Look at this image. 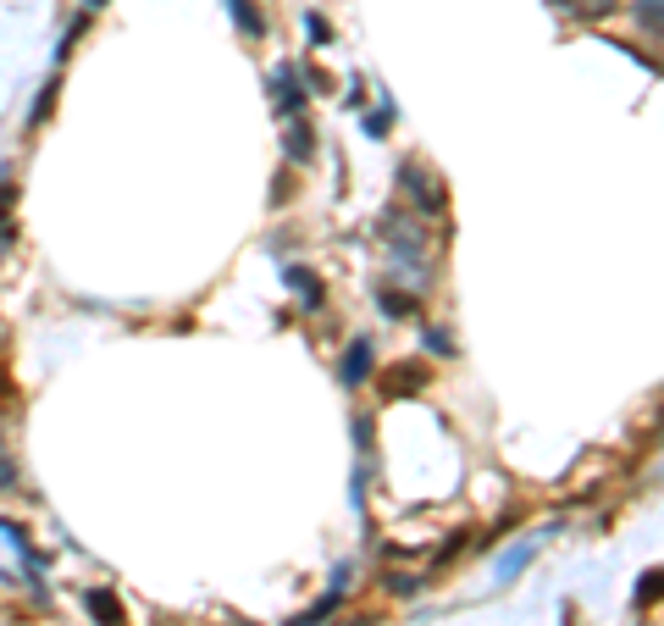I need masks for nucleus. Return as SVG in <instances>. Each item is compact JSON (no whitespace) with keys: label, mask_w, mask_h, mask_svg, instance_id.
<instances>
[{"label":"nucleus","mask_w":664,"mask_h":626,"mask_svg":"<svg viewBox=\"0 0 664 626\" xmlns=\"http://www.w3.org/2000/svg\"><path fill=\"white\" fill-rule=\"evenodd\" d=\"M377 300H382V311H388L393 322H410V316L421 311V300H415V294H399L393 283H382V289H377Z\"/></svg>","instance_id":"obj_12"},{"label":"nucleus","mask_w":664,"mask_h":626,"mask_svg":"<svg viewBox=\"0 0 664 626\" xmlns=\"http://www.w3.org/2000/svg\"><path fill=\"white\" fill-rule=\"evenodd\" d=\"M305 34H310V45H332V23L321 12H305Z\"/></svg>","instance_id":"obj_15"},{"label":"nucleus","mask_w":664,"mask_h":626,"mask_svg":"<svg viewBox=\"0 0 664 626\" xmlns=\"http://www.w3.org/2000/svg\"><path fill=\"white\" fill-rule=\"evenodd\" d=\"M554 532H559V527H543L537 538H526V543H515V549H504V554H498V582H515V577H521V571L537 560L543 538H554Z\"/></svg>","instance_id":"obj_6"},{"label":"nucleus","mask_w":664,"mask_h":626,"mask_svg":"<svg viewBox=\"0 0 664 626\" xmlns=\"http://www.w3.org/2000/svg\"><path fill=\"white\" fill-rule=\"evenodd\" d=\"M355 449H360V455L371 449V416H355Z\"/></svg>","instance_id":"obj_21"},{"label":"nucleus","mask_w":664,"mask_h":626,"mask_svg":"<svg viewBox=\"0 0 664 626\" xmlns=\"http://www.w3.org/2000/svg\"><path fill=\"white\" fill-rule=\"evenodd\" d=\"M653 593H659V571H642V582H637V604H653Z\"/></svg>","instance_id":"obj_20"},{"label":"nucleus","mask_w":664,"mask_h":626,"mask_svg":"<svg viewBox=\"0 0 664 626\" xmlns=\"http://www.w3.org/2000/svg\"><path fill=\"white\" fill-rule=\"evenodd\" d=\"M83 6H89V12H95V6H106V0H83Z\"/></svg>","instance_id":"obj_23"},{"label":"nucleus","mask_w":664,"mask_h":626,"mask_svg":"<svg viewBox=\"0 0 664 626\" xmlns=\"http://www.w3.org/2000/svg\"><path fill=\"white\" fill-rule=\"evenodd\" d=\"M554 12H565V17H609L615 12V0H554Z\"/></svg>","instance_id":"obj_13"},{"label":"nucleus","mask_w":664,"mask_h":626,"mask_svg":"<svg viewBox=\"0 0 664 626\" xmlns=\"http://www.w3.org/2000/svg\"><path fill=\"white\" fill-rule=\"evenodd\" d=\"M50 100H56V84H45V89H39V100H34V111H28V128H39V122H45V111H50Z\"/></svg>","instance_id":"obj_18"},{"label":"nucleus","mask_w":664,"mask_h":626,"mask_svg":"<svg viewBox=\"0 0 664 626\" xmlns=\"http://www.w3.org/2000/svg\"><path fill=\"white\" fill-rule=\"evenodd\" d=\"M427 388V366L421 361H399L388 372H377V399H415Z\"/></svg>","instance_id":"obj_3"},{"label":"nucleus","mask_w":664,"mask_h":626,"mask_svg":"<svg viewBox=\"0 0 664 626\" xmlns=\"http://www.w3.org/2000/svg\"><path fill=\"white\" fill-rule=\"evenodd\" d=\"M637 23L659 39V0H637Z\"/></svg>","instance_id":"obj_17"},{"label":"nucleus","mask_w":664,"mask_h":626,"mask_svg":"<svg viewBox=\"0 0 664 626\" xmlns=\"http://www.w3.org/2000/svg\"><path fill=\"white\" fill-rule=\"evenodd\" d=\"M283 283H288V294H299V305H305V311H321V305H327V294H321V277L310 272V266H283Z\"/></svg>","instance_id":"obj_7"},{"label":"nucleus","mask_w":664,"mask_h":626,"mask_svg":"<svg viewBox=\"0 0 664 626\" xmlns=\"http://www.w3.org/2000/svg\"><path fill=\"white\" fill-rule=\"evenodd\" d=\"M388 122H393V100L382 95V111H366V133L371 139H388Z\"/></svg>","instance_id":"obj_14"},{"label":"nucleus","mask_w":664,"mask_h":626,"mask_svg":"<svg viewBox=\"0 0 664 626\" xmlns=\"http://www.w3.org/2000/svg\"><path fill=\"white\" fill-rule=\"evenodd\" d=\"M421 338H427V350H432V355H443V361H449V355H454V338L443 333V327H427V333H421Z\"/></svg>","instance_id":"obj_16"},{"label":"nucleus","mask_w":664,"mask_h":626,"mask_svg":"<svg viewBox=\"0 0 664 626\" xmlns=\"http://www.w3.org/2000/svg\"><path fill=\"white\" fill-rule=\"evenodd\" d=\"M305 73H299L294 61H283L272 73V100H277V117H305Z\"/></svg>","instance_id":"obj_4"},{"label":"nucleus","mask_w":664,"mask_h":626,"mask_svg":"<svg viewBox=\"0 0 664 626\" xmlns=\"http://www.w3.org/2000/svg\"><path fill=\"white\" fill-rule=\"evenodd\" d=\"M371 366H377L371 338H349L344 361H338V383H344V388H366V383H371Z\"/></svg>","instance_id":"obj_5"},{"label":"nucleus","mask_w":664,"mask_h":626,"mask_svg":"<svg viewBox=\"0 0 664 626\" xmlns=\"http://www.w3.org/2000/svg\"><path fill=\"white\" fill-rule=\"evenodd\" d=\"M227 12H233V23L244 28V39H266V17L255 0H227Z\"/></svg>","instance_id":"obj_11"},{"label":"nucleus","mask_w":664,"mask_h":626,"mask_svg":"<svg viewBox=\"0 0 664 626\" xmlns=\"http://www.w3.org/2000/svg\"><path fill=\"white\" fill-rule=\"evenodd\" d=\"M12 488H17V466L6 455V444H0V494H12Z\"/></svg>","instance_id":"obj_19"},{"label":"nucleus","mask_w":664,"mask_h":626,"mask_svg":"<svg viewBox=\"0 0 664 626\" xmlns=\"http://www.w3.org/2000/svg\"><path fill=\"white\" fill-rule=\"evenodd\" d=\"M388 588H393V593H415V588H421V577H410V571H393Z\"/></svg>","instance_id":"obj_22"},{"label":"nucleus","mask_w":664,"mask_h":626,"mask_svg":"<svg viewBox=\"0 0 664 626\" xmlns=\"http://www.w3.org/2000/svg\"><path fill=\"white\" fill-rule=\"evenodd\" d=\"M399 183H404V194L415 200V211H421V217H443L449 189L438 183V172H432V167H421V161H404V167H399Z\"/></svg>","instance_id":"obj_2"},{"label":"nucleus","mask_w":664,"mask_h":626,"mask_svg":"<svg viewBox=\"0 0 664 626\" xmlns=\"http://www.w3.org/2000/svg\"><path fill=\"white\" fill-rule=\"evenodd\" d=\"M83 610H89L95 626H128V610H122V599L111 588H89L83 593Z\"/></svg>","instance_id":"obj_8"},{"label":"nucleus","mask_w":664,"mask_h":626,"mask_svg":"<svg viewBox=\"0 0 664 626\" xmlns=\"http://www.w3.org/2000/svg\"><path fill=\"white\" fill-rule=\"evenodd\" d=\"M382 244L393 250V261H421L427 255V222L421 217H404V211H388V217L377 222Z\"/></svg>","instance_id":"obj_1"},{"label":"nucleus","mask_w":664,"mask_h":626,"mask_svg":"<svg viewBox=\"0 0 664 626\" xmlns=\"http://www.w3.org/2000/svg\"><path fill=\"white\" fill-rule=\"evenodd\" d=\"M283 150L294 167H305L310 156H316V128H310L305 117H288V133H283Z\"/></svg>","instance_id":"obj_9"},{"label":"nucleus","mask_w":664,"mask_h":626,"mask_svg":"<svg viewBox=\"0 0 664 626\" xmlns=\"http://www.w3.org/2000/svg\"><path fill=\"white\" fill-rule=\"evenodd\" d=\"M338 610H344V593H338V588H327V593H321L316 604H305V610H299V615H288L283 626H321V621H327V615H338Z\"/></svg>","instance_id":"obj_10"}]
</instances>
